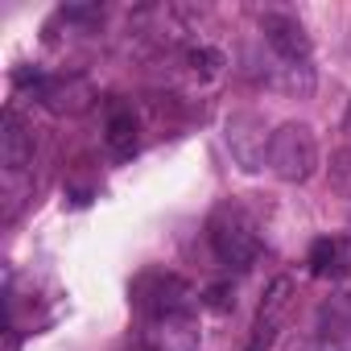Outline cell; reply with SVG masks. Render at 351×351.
Instances as JSON below:
<instances>
[{"label": "cell", "mask_w": 351, "mask_h": 351, "mask_svg": "<svg viewBox=\"0 0 351 351\" xmlns=\"http://www.w3.org/2000/svg\"><path fill=\"white\" fill-rule=\"evenodd\" d=\"M34 95H38L50 112H58V116L83 112V108L95 99V91H91V83H87L83 75H42V79L34 83Z\"/></svg>", "instance_id": "5"}, {"label": "cell", "mask_w": 351, "mask_h": 351, "mask_svg": "<svg viewBox=\"0 0 351 351\" xmlns=\"http://www.w3.org/2000/svg\"><path fill=\"white\" fill-rule=\"evenodd\" d=\"M203 306H207V310H215V314H228V310L236 306L232 285H207V289H203Z\"/></svg>", "instance_id": "14"}, {"label": "cell", "mask_w": 351, "mask_h": 351, "mask_svg": "<svg viewBox=\"0 0 351 351\" xmlns=\"http://www.w3.org/2000/svg\"><path fill=\"white\" fill-rule=\"evenodd\" d=\"M104 141H108V149H112V157H120V161H128V157L136 153V116H132L128 108H116V112L108 116V128H104Z\"/></svg>", "instance_id": "9"}, {"label": "cell", "mask_w": 351, "mask_h": 351, "mask_svg": "<svg viewBox=\"0 0 351 351\" xmlns=\"http://www.w3.org/2000/svg\"><path fill=\"white\" fill-rule=\"evenodd\" d=\"M269 169L277 173L281 182H310L318 169V141L314 128L302 120H285L281 128H273L269 141Z\"/></svg>", "instance_id": "1"}, {"label": "cell", "mask_w": 351, "mask_h": 351, "mask_svg": "<svg viewBox=\"0 0 351 351\" xmlns=\"http://www.w3.org/2000/svg\"><path fill=\"white\" fill-rule=\"evenodd\" d=\"M191 66H195V75L215 79V75L223 71V54H219V50H211V46H195V50H191Z\"/></svg>", "instance_id": "12"}, {"label": "cell", "mask_w": 351, "mask_h": 351, "mask_svg": "<svg viewBox=\"0 0 351 351\" xmlns=\"http://www.w3.org/2000/svg\"><path fill=\"white\" fill-rule=\"evenodd\" d=\"M228 149H232V157H236V165L244 169V173H256L265 161H269V141H273V132H265V120L256 116V112H236L232 120H228Z\"/></svg>", "instance_id": "3"}, {"label": "cell", "mask_w": 351, "mask_h": 351, "mask_svg": "<svg viewBox=\"0 0 351 351\" xmlns=\"http://www.w3.org/2000/svg\"><path fill=\"white\" fill-rule=\"evenodd\" d=\"M0 161H5L9 173H21V169H29V161H34V136H29L25 120H21L13 108L0 116Z\"/></svg>", "instance_id": "6"}, {"label": "cell", "mask_w": 351, "mask_h": 351, "mask_svg": "<svg viewBox=\"0 0 351 351\" xmlns=\"http://www.w3.org/2000/svg\"><path fill=\"white\" fill-rule=\"evenodd\" d=\"M104 13L95 9V5H66V9H58V21H66V25H95Z\"/></svg>", "instance_id": "13"}, {"label": "cell", "mask_w": 351, "mask_h": 351, "mask_svg": "<svg viewBox=\"0 0 351 351\" xmlns=\"http://www.w3.org/2000/svg\"><path fill=\"white\" fill-rule=\"evenodd\" d=\"M149 310H153V318H165V322H186L195 314V293L178 277H161L157 293L149 298Z\"/></svg>", "instance_id": "7"}, {"label": "cell", "mask_w": 351, "mask_h": 351, "mask_svg": "<svg viewBox=\"0 0 351 351\" xmlns=\"http://www.w3.org/2000/svg\"><path fill=\"white\" fill-rule=\"evenodd\" d=\"M347 132H351V108H347Z\"/></svg>", "instance_id": "15"}, {"label": "cell", "mask_w": 351, "mask_h": 351, "mask_svg": "<svg viewBox=\"0 0 351 351\" xmlns=\"http://www.w3.org/2000/svg\"><path fill=\"white\" fill-rule=\"evenodd\" d=\"M310 273H314V277L339 273V244H335V240H314V244H310Z\"/></svg>", "instance_id": "11"}, {"label": "cell", "mask_w": 351, "mask_h": 351, "mask_svg": "<svg viewBox=\"0 0 351 351\" xmlns=\"http://www.w3.org/2000/svg\"><path fill=\"white\" fill-rule=\"evenodd\" d=\"M318 335L330 343H351V293H335L318 310Z\"/></svg>", "instance_id": "8"}, {"label": "cell", "mask_w": 351, "mask_h": 351, "mask_svg": "<svg viewBox=\"0 0 351 351\" xmlns=\"http://www.w3.org/2000/svg\"><path fill=\"white\" fill-rule=\"evenodd\" d=\"M343 351H347V347H343Z\"/></svg>", "instance_id": "16"}, {"label": "cell", "mask_w": 351, "mask_h": 351, "mask_svg": "<svg viewBox=\"0 0 351 351\" xmlns=\"http://www.w3.org/2000/svg\"><path fill=\"white\" fill-rule=\"evenodd\" d=\"M330 186H335L339 199L351 203V145H343V149L330 153Z\"/></svg>", "instance_id": "10"}, {"label": "cell", "mask_w": 351, "mask_h": 351, "mask_svg": "<svg viewBox=\"0 0 351 351\" xmlns=\"http://www.w3.org/2000/svg\"><path fill=\"white\" fill-rule=\"evenodd\" d=\"M261 34H265L269 50L277 54L281 66H306L310 62V34L293 13H265Z\"/></svg>", "instance_id": "4"}, {"label": "cell", "mask_w": 351, "mask_h": 351, "mask_svg": "<svg viewBox=\"0 0 351 351\" xmlns=\"http://www.w3.org/2000/svg\"><path fill=\"white\" fill-rule=\"evenodd\" d=\"M207 240H211L215 256H219L228 269H252L256 256H261V236H256L252 223H248L240 211H232V207H223V211L211 215Z\"/></svg>", "instance_id": "2"}]
</instances>
